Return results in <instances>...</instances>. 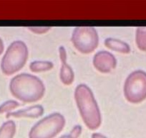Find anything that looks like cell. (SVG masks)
<instances>
[{"label": "cell", "mask_w": 146, "mask_h": 138, "mask_svg": "<svg viewBox=\"0 0 146 138\" xmlns=\"http://www.w3.org/2000/svg\"><path fill=\"white\" fill-rule=\"evenodd\" d=\"M9 90L12 96L22 102L35 103L44 96L45 86L37 76L24 73L12 78Z\"/></svg>", "instance_id": "6da1fadb"}, {"label": "cell", "mask_w": 146, "mask_h": 138, "mask_svg": "<svg viewBox=\"0 0 146 138\" xmlns=\"http://www.w3.org/2000/svg\"><path fill=\"white\" fill-rule=\"evenodd\" d=\"M75 99L82 121L89 129H98L102 122V116L93 92L86 84L75 88Z\"/></svg>", "instance_id": "7a4b0ae2"}, {"label": "cell", "mask_w": 146, "mask_h": 138, "mask_svg": "<svg viewBox=\"0 0 146 138\" xmlns=\"http://www.w3.org/2000/svg\"><path fill=\"white\" fill-rule=\"evenodd\" d=\"M29 51L27 45L22 40L11 43L1 61V70L6 76H11L20 71L28 60Z\"/></svg>", "instance_id": "3957f363"}, {"label": "cell", "mask_w": 146, "mask_h": 138, "mask_svg": "<svg viewBox=\"0 0 146 138\" xmlns=\"http://www.w3.org/2000/svg\"><path fill=\"white\" fill-rule=\"evenodd\" d=\"M65 118L58 112L52 113L36 122L29 133L30 138H52L65 125Z\"/></svg>", "instance_id": "277c9868"}, {"label": "cell", "mask_w": 146, "mask_h": 138, "mask_svg": "<svg viewBox=\"0 0 146 138\" xmlns=\"http://www.w3.org/2000/svg\"><path fill=\"white\" fill-rule=\"evenodd\" d=\"M125 98L132 104H139L146 98V73L137 70L129 74L123 87Z\"/></svg>", "instance_id": "5b68a950"}, {"label": "cell", "mask_w": 146, "mask_h": 138, "mask_svg": "<svg viewBox=\"0 0 146 138\" xmlns=\"http://www.w3.org/2000/svg\"><path fill=\"white\" fill-rule=\"evenodd\" d=\"M71 41L74 47L82 54H89L96 50L99 36L92 27H77L72 34Z\"/></svg>", "instance_id": "8992f818"}, {"label": "cell", "mask_w": 146, "mask_h": 138, "mask_svg": "<svg viewBox=\"0 0 146 138\" xmlns=\"http://www.w3.org/2000/svg\"><path fill=\"white\" fill-rule=\"evenodd\" d=\"M92 64L99 72L108 74L116 68L117 59L111 53L102 50L95 53L92 59Z\"/></svg>", "instance_id": "52a82bcc"}, {"label": "cell", "mask_w": 146, "mask_h": 138, "mask_svg": "<svg viewBox=\"0 0 146 138\" xmlns=\"http://www.w3.org/2000/svg\"><path fill=\"white\" fill-rule=\"evenodd\" d=\"M44 112V107L42 105H36L29 107L27 108L19 109L17 111H13L7 114V118H38L42 116Z\"/></svg>", "instance_id": "ba28073f"}, {"label": "cell", "mask_w": 146, "mask_h": 138, "mask_svg": "<svg viewBox=\"0 0 146 138\" xmlns=\"http://www.w3.org/2000/svg\"><path fill=\"white\" fill-rule=\"evenodd\" d=\"M104 44L105 47L109 48L110 50L124 54H127L131 50L130 46L127 43L113 38H108L105 39Z\"/></svg>", "instance_id": "9c48e42d"}, {"label": "cell", "mask_w": 146, "mask_h": 138, "mask_svg": "<svg viewBox=\"0 0 146 138\" xmlns=\"http://www.w3.org/2000/svg\"><path fill=\"white\" fill-rule=\"evenodd\" d=\"M60 78L61 82L66 86H70L74 82L75 73L67 61L61 62V68L60 70Z\"/></svg>", "instance_id": "30bf717a"}, {"label": "cell", "mask_w": 146, "mask_h": 138, "mask_svg": "<svg viewBox=\"0 0 146 138\" xmlns=\"http://www.w3.org/2000/svg\"><path fill=\"white\" fill-rule=\"evenodd\" d=\"M53 67L52 62L48 60H35L29 64V69L33 73L45 72L52 70Z\"/></svg>", "instance_id": "8fae6325"}, {"label": "cell", "mask_w": 146, "mask_h": 138, "mask_svg": "<svg viewBox=\"0 0 146 138\" xmlns=\"http://www.w3.org/2000/svg\"><path fill=\"white\" fill-rule=\"evenodd\" d=\"M16 131L14 121L8 120L0 127V138H12Z\"/></svg>", "instance_id": "7c38bea8"}, {"label": "cell", "mask_w": 146, "mask_h": 138, "mask_svg": "<svg viewBox=\"0 0 146 138\" xmlns=\"http://www.w3.org/2000/svg\"><path fill=\"white\" fill-rule=\"evenodd\" d=\"M135 43L139 50L146 51V27H139L136 29Z\"/></svg>", "instance_id": "4fadbf2b"}, {"label": "cell", "mask_w": 146, "mask_h": 138, "mask_svg": "<svg viewBox=\"0 0 146 138\" xmlns=\"http://www.w3.org/2000/svg\"><path fill=\"white\" fill-rule=\"evenodd\" d=\"M19 106L20 104L15 100H8L5 101L2 105H0V115L13 112L14 109H17Z\"/></svg>", "instance_id": "5bb4252c"}, {"label": "cell", "mask_w": 146, "mask_h": 138, "mask_svg": "<svg viewBox=\"0 0 146 138\" xmlns=\"http://www.w3.org/2000/svg\"><path fill=\"white\" fill-rule=\"evenodd\" d=\"M28 29L35 34H44L51 29L50 27H29Z\"/></svg>", "instance_id": "9a60e30c"}, {"label": "cell", "mask_w": 146, "mask_h": 138, "mask_svg": "<svg viewBox=\"0 0 146 138\" xmlns=\"http://www.w3.org/2000/svg\"><path fill=\"white\" fill-rule=\"evenodd\" d=\"M81 131H82V127L80 125H77L75 127L73 128L71 132V135L72 138H76L78 137V135L80 134Z\"/></svg>", "instance_id": "2e32d148"}, {"label": "cell", "mask_w": 146, "mask_h": 138, "mask_svg": "<svg viewBox=\"0 0 146 138\" xmlns=\"http://www.w3.org/2000/svg\"><path fill=\"white\" fill-rule=\"evenodd\" d=\"M4 49H5V46H4V43L2 40L0 38V55H2V53L4 52Z\"/></svg>", "instance_id": "e0dca14e"}, {"label": "cell", "mask_w": 146, "mask_h": 138, "mask_svg": "<svg viewBox=\"0 0 146 138\" xmlns=\"http://www.w3.org/2000/svg\"><path fill=\"white\" fill-rule=\"evenodd\" d=\"M92 138H105V137L102 136V135H100V134H94V135H92Z\"/></svg>", "instance_id": "ac0fdd59"}]
</instances>
